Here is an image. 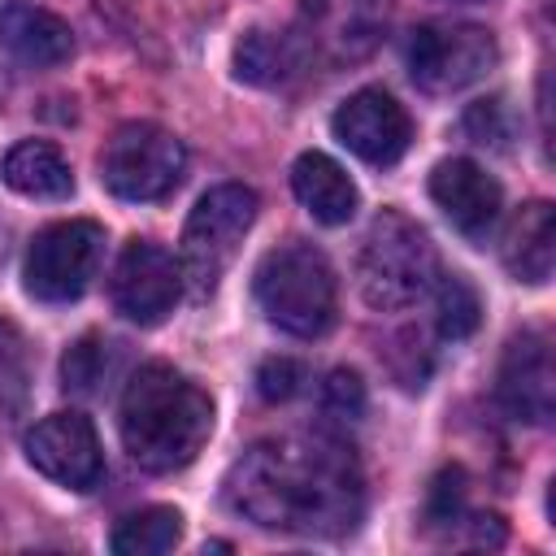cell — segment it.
I'll use <instances>...</instances> for the list:
<instances>
[{"label":"cell","mask_w":556,"mask_h":556,"mask_svg":"<svg viewBox=\"0 0 556 556\" xmlns=\"http://www.w3.org/2000/svg\"><path fill=\"white\" fill-rule=\"evenodd\" d=\"M500 117H504V100H482L469 109V135L478 143H504V130H500Z\"/></svg>","instance_id":"obj_24"},{"label":"cell","mask_w":556,"mask_h":556,"mask_svg":"<svg viewBox=\"0 0 556 556\" xmlns=\"http://www.w3.org/2000/svg\"><path fill=\"white\" fill-rule=\"evenodd\" d=\"M113 308L135 321V326H156L174 313V304L182 300V265L174 261V252H165L152 239H135L126 243V252L113 265Z\"/></svg>","instance_id":"obj_9"},{"label":"cell","mask_w":556,"mask_h":556,"mask_svg":"<svg viewBox=\"0 0 556 556\" xmlns=\"http://www.w3.org/2000/svg\"><path fill=\"white\" fill-rule=\"evenodd\" d=\"M300 61H304L300 43L291 35H274V30H248L235 48V74L256 87L287 83L291 74H300Z\"/></svg>","instance_id":"obj_18"},{"label":"cell","mask_w":556,"mask_h":556,"mask_svg":"<svg viewBox=\"0 0 556 556\" xmlns=\"http://www.w3.org/2000/svg\"><path fill=\"white\" fill-rule=\"evenodd\" d=\"M109 374H113V343L100 334H83L61 361V382L74 395H96Z\"/></svg>","instance_id":"obj_21"},{"label":"cell","mask_w":556,"mask_h":556,"mask_svg":"<svg viewBox=\"0 0 556 556\" xmlns=\"http://www.w3.org/2000/svg\"><path fill=\"white\" fill-rule=\"evenodd\" d=\"M330 126H334V139L352 156H361L365 165H395L408 152V143H413V117H408V109L391 91H382V87L352 91L334 109Z\"/></svg>","instance_id":"obj_11"},{"label":"cell","mask_w":556,"mask_h":556,"mask_svg":"<svg viewBox=\"0 0 556 556\" xmlns=\"http://www.w3.org/2000/svg\"><path fill=\"white\" fill-rule=\"evenodd\" d=\"M0 48L17 56L22 65H61L74 56V30L65 17H56L43 4L30 0H4L0 4Z\"/></svg>","instance_id":"obj_14"},{"label":"cell","mask_w":556,"mask_h":556,"mask_svg":"<svg viewBox=\"0 0 556 556\" xmlns=\"http://www.w3.org/2000/svg\"><path fill=\"white\" fill-rule=\"evenodd\" d=\"M430 200L443 208V217L473 243H486L504 213L500 182L469 156H447L430 169Z\"/></svg>","instance_id":"obj_12"},{"label":"cell","mask_w":556,"mask_h":556,"mask_svg":"<svg viewBox=\"0 0 556 556\" xmlns=\"http://www.w3.org/2000/svg\"><path fill=\"white\" fill-rule=\"evenodd\" d=\"M291 191L308 208V217L321 222V226H348L356 217V208H361L356 182L326 152L295 156V165H291Z\"/></svg>","instance_id":"obj_15"},{"label":"cell","mask_w":556,"mask_h":556,"mask_svg":"<svg viewBox=\"0 0 556 556\" xmlns=\"http://www.w3.org/2000/svg\"><path fill=\"white\" fill-rule=\"evenodd\" d=\"M187 174V148L156 122H126L100 148V182L130 204H152L178 191Z\"/></svg>","instance_id":"obj_6"},{"label":"cell","mask_w":556,"mask_h":556,"mask_svg":"<svg viewBox=\"0 0 556 556\" xmlns=\"http://www.w3.org/2000/svg\"><path fill=\"white\" fill-rule=\"evenodd\" d=\"M439 274L434 261V243L430 235L400 208H382L365 239H361V256H356V282L369 308L378 313H395L408 308L417 295L430 291Z\"/></svg>","instance_id":"obj_4"},{"label":"cell","mask_w":556,"mask_h":556,"mask_svg":"<svg viewBox=\"0 0 556 556\" xmlns=\"http://www.w3.org/2000/svg\"><path fill=\"white\" fill-rule=\"evenodd\" d=\"M26 460L52 478L56 486L70 491H91L104 478V452H100V434L91 426V417L83 413H48L43 421H35L26 430Z\"/></svg>","instance_id":"obj_10"},{"label":"cell","mask_w":556,"mask_h":556,"mask_svg":"<svg viewBox=\"0 0 556 556\" xmlns=\"http://www.w3.org/2000/svg\"><path fill=\"white\" fill-rule=\"evenodd\" d=\"M300 387H304V365H300V361H291V356H269V361H261V369H256V391H261V400L287 404L291 395H300Z\"/></svg>","instance_id":"obj_23"},{"label":"cell","mask_w":556,"mask_h":556,"mask_svg":"<svg viewBox=\"0 0 556 556\" xmlns=\"http://www.w3.org/2000/svg\"><path fill=\"white\" fill-rule=\"evenodd\" d=\"M321 408L334 421H356L365 413V382H361V374L356 369H334L321 382Z\"/></svg>","instance_id":"obj_22"},{"label":"cell","mask_w":556,"mask_h":556,"mask_svg":"<svg viewBox=\"0 0 556 556\" xmlns=\"http://www.w3.org/2000/svg\"><path fill=\"white\" fill-rule=\"evenodd\" d=\"M0 178L9 191L26 195V200H70L74 195V169L61 156V148L48 139L13 143L0 161Z\"/></svg>","instance_id":"obj_17"},{"label":"cell","mask_w":556,"mask_h":556,"mask_svg":"<svg viewBox=\"0 0 556 556\" xmlns=\"http://www.w3.org/2000/svg\"><path fill=\"white\" fill-rule=\"evenodd\" d=\"M0 104H4V83H0Z\"/></svg>","instance_id":"obj_25"},{"label":"cell","mask_w":556,"mask_h":556,"mask_svg":"<svg viewBox=\"0 0 556 556\" xmlns=\"http://www.w3.org/2000/svg\"><path fill=\"white\" fill-rule=\"evenodd\" d=\"M500 404L508 417L547 426L556 408V369H552V339L543 330H521L500 361V382H495Z\"/></svg>","instance_id":"obj_13"},{"label":"cell","mask_w":556,"mask_h":556,"mask_svg":"<svg viewBox=\"0 0 556 556\" xmlns=\"http://www.w3.org/2000/svg\"><path fill=\"white\" fill-rule=\"evenodd\" d=\"M482 321V300L478 291L469 287V278L460 274H443L439 278V291H434V326L443 339H469Z\"/></svg>","instance_id":"obj_20"},{"label":"cell","mask_w":556,"mask_h":556,"mask_svg":"<svg viewBox=\"0 0 556 556\" xmlns=\"http://www.w3.org/2000/svg\"><path fill=\"white\" fill-rule=\"evenodd\" d=\"M104 261V230L87 217L52 222L43 226L22 261V282L43 304H70L78 300Z\"/></svg>","instance_id":"obj_7"},{"label":"cell","mask_w":556,"mask_h":556,"mask_svg":"<svg viewBox=\"0 0 556 556\" xmlns=\"http://www.w3.org/2000/svg\"><path fill=\"white\" fill-rule=\"evenodd\" d=\"M122 447L143 473L187 469L213 434V400L174 365H139L117 404Z\"/></svg>","instance_id":"obj_2"},{"label":"cell","mask_w":556,"mask_h":556,"mask_svg":"<svg viewBox=\"0 0 556 556\" xmlns=\"http://www.w3.org/2000/svg\"><path fill=\"white\" fill-rule=\"evenodd\" d=\"M256 304L269 326L295 339H321L339 313V282L321 248L291 239L261 256L252 278Z\"/></svg>","instance_id":"obj_3"},{"label":"cell","mask_w":556,"mask_h":556,"mask_svg":"<svg viewBox=\"0 0 556 556\" xmlns=\"http://www.w3.org/2000/svg\"><path fill=\"white\" fill-rule=\"evenodd\" d=\"M226 500L261 530L348 534L365 513L356 456L326 434H287L252 443L226 473Z\"/></svg>","instance_id":"obj_1"},{"label":"cell","mask_w":556,"mask_h":556,"mask_svg":"<svg viewBox=\"0 0 556 556\" xmlns=\"http://www.w3.org/2000/svg\"><path fill=\"white\" fill-rule=\"evenodd\" d=\"M495 39L486 26L473 22H430L417 26L408 39V70L421 91L452 96L482 83L495 65Z\"/></svg>","instance_id":"obj_8"},{"label":"cell","mask_w":556,"mask_h":556,"mask_svg":"<svg viewBox=\"0 0 556 556\" xmlns=\"http://www.w3.org/2000/svg\"><path fill=\"white\" fill-rule=\"evenodd\" d=\"M252 222H256V191L243 182L208 187L195 200V208L182 226V252H178L182 287H191L195 300L217 291V282L226 278L230 261L239 256V243L252 230Z\"/></svg>","instance_id":"obj_5"},{"label":"cell","mask_w":556,"mask_h":556,"mask_svg":"<svg viewBox=\"0 0 556 556\" xmlns=\"http://www.w3.org/2000/svg\"><path fill=\"white\" fill-rule=\"evenodd\" d=\"M178 539H182V513L165 508V504H152V508H139V513L122 517L109 547L117 556H161V552H174Z\"/></svg>","instance_id":"obj_19"},{"label":"cell","mask_w":556,"mask_h":556,"mask_svg":"<svg viewBox=\"0 0 556 556\" xmlns=\"http://www.w3.org/2000/svg\"><path fill=\"white\" fill-rule=\"evenodd\" d=\"M500 256L508 265V274L517 282H530V287H543L552 278V261H556V213L547 200H530L513 213L508 230H504V243H500Z\"/></svg>","instance_id":"obj_16"}]
</instances>
